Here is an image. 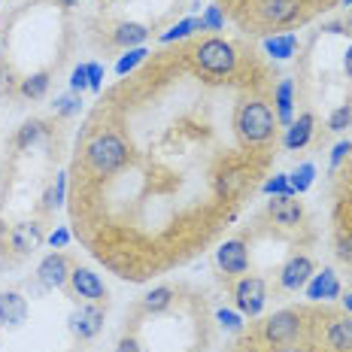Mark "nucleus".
<instances>
[{
    "label": "nucleus",
    "mask_w": 352,
    "mask_h": 352,
    "mask_svg": "<svg viewBox=\"0 0 352 352\" xmlns=\"http://www.w3.org/2000/svg\"><path fill=\"white\" fill-rule=\"evenodd\" d=\"M216 319H219V325L225 328V331H240L243 328V316L240 313H234V310H216Z\"/></svg>",
    "instance_id": "nucleus-30"
},
{
    "label": "nucleus",
    "mask_w": 352,
    "mask_h": 352,
    "mask_svg": "<svg viewBox=\"0 0 352 352\" xmlns=\"http://www.w3.org/2000/svg\"><path fill=\"white\" fill-rule=\"evenodd\" d=\"M304 331V313L298 310H280L261 325V340L267 346H283V343H298Z\"/></svg>",
    "instance_id": "nucleus-4"
},
{
    "label": "nucleus",
    "mask_w": 352,
    "mask_h": 352,
    "mask_svg": "<svg viewBox=\"0 0 352 352\" xmlns=\"http://www.w3.org/2000/svg\"><path fill=\"white\" fill-rule=\"evenodd\" d=\"M64 188H67V173H58L55 188L49 192V195H52V207H61V204H64Z\"/></svg>",
    "instance_id": "nucleus-36"
},
{
    "label": "nucleus",
    "mask_w": 352,
    "mask_h": 352,
    "mask_svg": "<svg viewBox=\"0 0 352 352\" xmlns=\"http://www.w3.org/2000/svg\"><path fill=\"white\" fill-rule=\"evenodd\" d=\"M12 246L19 249V252H34L36 246L43 243V231H40V225H16V228H12Z\"/></svg>",
    "instance_id": "nucleus-18"
},
{
    "label": "nucleus",
    "mask_w": 352,
    "mask_h": 352,
    "mask_svg": "<svg viewBox=\"0 0 352 352\" xmlns=\"http://www.w3.org/2000/svg\"><path fill=\"white\" fill-rule=\"evenodd\" d=\"M119 352H140V346H137L134 337H124V340L119 343Z\"/></svg>",
    "instance_id": "nucleus-39"
},
{
    "label": "nucleus",
    "mask_w": 352,
    "mask_h": 352,
    "mask_svg": "<svg viewBox=\"0 0 352 352\" xmlns=\"http://www.w3.org/2000/svg\"><path fill=\"white\" fill-rule=\"evenodd\" d=\"M85 88H88V67H85V64H79V67L70 73V91L73 94H82Z\"/></svg>",
    "instance_id": "nucleus-34"
},
{
    "label": "nucleus",
    "mask_w": 352,
    "mask_h": 352,
    "mask_svg": "<svg viewBox=\"0 0 352 352\" xmlns=\"http://www.w3.org/2000/svg\"><path fill=\"white\" fill-rule=\"evenodd\" d=\"M307 298L310 300H334L340 298V283L331 267H322V274H313V280L307 283Z\"/></svg>",
    "instance_id": "nucleus-13"
},
{
    "label": "nucleus",
    "mask_w": 352,
    "mask_h": 352,
    "mask_svg": "<svg viewBox=\"0 0 352 352\" xmlns=\"http://www.w3.org/2000/svg\"><path fill=\"white\" fill-rule=\"evenodd\" d=\"M343 70H346V76L352 79V46L346 49V55H343Z\"/></svg>",
    "instance_id": "nucleus-40"
},
{
    "label": "nucleus",
    "mask_w": 352,
    "mask_h": 352,
    "mask_svg": "<svg viewBox=\"0 0 352 352\" xmlns=\"http://www.w3.org/2000/svg\"><path fill=\"white\" fill-rule=\"evenodd\" d=\"M40 134H43V124H40V122H28L25 128L19 131L16 146H19V149H28V146H31V143L40 140Z\"/></svg>",
    "instance_id": "nucleus-27"
},
{
    "label": "nucleus",
    "mask_w": 352,
    "mask_h": 352,
    "mask_svg": "<svg viewBox=\"0 0 352 352\" xmlns=\"http://www.w3.org/2000/svg\"><path fill=\"white\" fill-rule=\"evenodd\" d=\"M85 67H88V88L98 94L100 88H104V64L91 61V64H85Z\"/></svg>",
    "instance_id": "nucleus-33"
},
{
    "label": "nucleus",
    "mask_w": 352,
    "mask_h": 352,
    "mask_svg": "<svg viewBox=\"0 0 352 352\" xmlns=\"http://www.w3.org/2000/svg\"><path fill=\"white\" fill-rule=\"evenodd\" d=\"M343 307H346V313H352V292H349L346 298H343Z\"/></svg>",
    "instance_id": "nucleus-41"
},
{
    "label": "nucleus",
    "mask_w": 352,
    "mask_h": 352,
    "mask_svg": "<svg viewBox=\"0 0 352 352\" xmlns=\"http://www.w3.org/2000/svg\"><path fill=\"white\" fill-rule=\"evenodd\" d=\"M313 346H322V352H352V316H328L325 325L316 328Z\"/></svg>",
    "instance_id": "nucleus-5"
},
{
    "label": "nucleus",
    "mask_w": 352,
    "mask_h": 352,
    "mask_svg": "<svg viewBox=\"0 0 352 352\" xmlns=\"http://www.w3.org/2000/svg\"><path fill=\"white\" fill-rule=\"evenodd\" d=\"M195 61L207 76H231L234 67H237V52H234L231 43L212 36V40H204L195 49Z\"/></svg>",
    "instance_id": "nucleus-3"
},
{
    "label": "nucleus",
    "mask_w": 352,
    "mask_h": 352,
    "mask_svg": "<svg viewBox=\"0 0 352 352\" xmlns=\"http://www.w3.org/2000/svg\"><path fill=\"white\" fill-rule=\"evenodd\" d=\"M70 331L73 337H79V340H91V337L100 334V328H104V310H100L98 304H91L88 300L85 307H79V310L70 313Z\"/></svg>",
    "instance_id": "nucleus-7"
},
{
    "label": "nucleus",
    "mask_w": 352,
    "mask_h": 352,
    "mask_svg": "<svg viewBox=\"0 0 352 352\" xmlns=\"http://www.w3.org/2000/svg\"><path fill=\"white\" fill-rule=\"evenodd\" d=\"M264 49H267V55L276 58V61H289V58L295 55V49H298V36L295 34L267 36V40H264Z\"/></svg>",
    "instance_id": "nucleus-19"
},
{
    "label": "nucleus",
    "mask_w": 352,
    "mask_h": 352,
    "mask_svg": "<svg viewBox=\"0 0 352 352\" xmlns=\"http://www.w3.org/2000/svg\"><path fill=\"white\" fill-rule=\"evenodd\" d=\"M113 3H116V0H113Z\"/></svg>",
    "instance_id": "nucleus-44"
},
{
    "label": "nucleus",
    "mask_w": 352,
    "mask_h": 352,
    "mask_svg": "<svg viewBox=\"0 0 352 352\" xmlns=\"http://www.w3.org/2000/svg\"><path fill=\"white\" fill-rule=\"evenodd\" d=\"M343 3H346V6H352V0H343Z\"/></svg>",
    "instance_id": "nucleus-43"
},
{
    "label": "nucleus",
    "mask_w": 352,
    "mask_h": 352,
    "mask_svg": "<svg viewBox=\"0 0 352 352\" xmlns=\"http://www.w3.org/2000/svg\"><path fill=\"white\" fill-rule=\"evenodd\" d=\"M146 55H149V49L146 46H137V49H128L122 58H119V64H116V73L119 76H128L134 67H140V64L146 61Z\"/></svg>",
    "instance_id": "nucleus-24"
},
{
    "label": "nucleus",
    "mask_w": 352,
    "mask_h": 352,
    "mask_svg": "<svg viewBox=\"0 0 352 352\" xmlns=\"http://www.w3.org/2000/svg\"><path fill=\"white\" fill-rule=\"evenodd\" d=\"M313 274H316L313 261L307 258V255H295V258H289V264L280 270V285L285 292H300V289H307Z\"/></svg>",
    "instance_id": "nucleus-9"
},
{
    "label": "nucleus",
    "mask_w": 352,
    "mask_h": 352,
    "mask_svg": "<svg viewBox=\"0 0 352 352\" xmlns=\"http://www.w3.org/2000/svg\"><path fill=\"white\" fill-rule=\"evenodd\" d=\"M201 21H204V31H222V28H225L222 6H207V12L201 16Z\"/></svg>",
    "instance_id": "nucleus-28"
},
{
    "label": "nucleus",
    "mask_w": 352,
    "mask_h": 352,
    "mask_svg": "<svg viewBox=\"0 0 352 352\" xmlns=\"http://www.w3.org/2000/svg\"><path fill=\"white\" fill-rule=\"evenodd\" d=\"M270 216H274L280 225H298L300 216H304V210H300L298 201L280 195V197H274V201H270Z\"/></svg>",
    "instance_id": "nucleus-17"
},
{
    "label": "nucleus",
    "mask_w": 352,
    "mask_h": 352,
    "mask_svg": "<svg viewBox=\"0 0 352 352\" xmlns=\"http://www.w3.org/2000/svg\"><path fill=\"white\" fill-rule=\"evenodd\" d=\"M146 36H149L146 25L128 21V25H119V31H116V43H119V46H128V49H137V46H143L146 43Z\"/></svg>",
    "instance_id": "nucleus-20"
},
{
    "label": "nucleus",
    "mask_w": 352,
    "mask_h": 352,
    "mask_svg": "<svg viewBox=\"0 0 352 352\" xmlns=\"http://www.w3.org/2000/svg\"><path fill=\"white\" fill-rule=\"evenodd\" d=\"M310 137H313V116L310 113H304L298 122H292L289 128H285V137H283V146L285 149H304L307 143H310Z\"/></svg>",
    "instance_id": "nucleus-16"
},
{
    "label": "nucleus",
    "mask_w": 352,
    "mask_h": 352,
    "mask_svg": "<svg viewBox=\"0 0 352 352\" xmlns=\"http://www.w3.org/2000/svg\"><path fill=\"white\" fill-rule=\"evenodd\" d=\"M267 352H310L300 343H283V346H267Z\"/></svg>",
    "instance_id": "nucleus-38"
},
{
    "label": "nucleus",
    "mask_w": 352,
    "mask_h": 352,
    "mask_svg": "<svg viewBox=\"0 0 352 352\" xmlns=\"http://www.w3.org/2000/svg\"><path fill=\"white\" fill-rule=\"evenodd\" d=\"M70 285H73V292H76V298H85V300H91V304L107 298V289H104V283H100V276L91 274L88 267H73Z\"/></svg>",
    "instance_id": "nucleus-10"
},
{
    "label": "nucleus",
    "mask_w": 352,
    "mask_h": 352,
    "mask_svg": "<svg viewBox=\"0 0 352 352\" xmlns=\"http://www.w3.org/2000/svg\"><path fill=\"white\" fill-rule=\"evenodd\" d=\"M219 267L225 270V274H231V276H237V274H246V267H249V249L243 240H228V243H222L219 246Z\"/></svg>",
    "instance_id": "nucleus-11"
},
{
    "label": "nucleus",
    "mask_w": 352,
    "mask_h": 352,
    "mask_svg": "<svg viewBox=\"0 0 352 352\" xmlns=\"http://www.w3.org/2000/svg\"><path fill=\"white\" fill-rule=\"evenodd\" d=\"M258 12L267 25H292L300 12V0H261Z\"/></svg>",
    "instance_id": "nucleus-12"
},
{
    "label": "nucleus",
    "mask_w": 352,
    "mask_h": 352,
    "mask_svg": "<svg viewBox=\"0 0 352 352\" xmlns=\"http://www.w3.org/2000/svg\"><path fill=\"white\" fill-rule=\"evenodd\" d=\"M234 298H237V310L243 316L255 319V316H261L264 304H267V285H264L261 276H243V280L234 285Z\"/></svg>",
    "instance_id": "nucleus-6"
},
{
    "label": "nucleus",
    "mask_w": 352,
    "mask_h": 352,
    "mask_svg": "<svg viewBox=\"0 0 352 352\" xmlns=\"http://www.w3.org/2000/svg\"><path fill=\"white\" fill-rule=\"evenodd\" d=\"M58 3H61V6H76L79 0H58Z\"/></svg>",
    "instance_id": "nucleus-42"
},
{
    "label": "nucleus",
    "mask_w": 352,
    "mask_h": 352,
    "mask_svg": "<svg viewBox=\"0 0 352 352\" xmlns=\"http://www.w3.org/2000/svg\"><path fill=\"white\" fill-rule=\"evenodd\" d=\"M195 31H204V21L201 16H192V19H182L179 25H173L170 31H164L158 36L161 43H173V40H186V36H192Z\"/></svg>",
    "instance_id": "nucleus-22"
},
{
    "label": "nucleus",
    "mask_w": 352,
    "mask_h": 352,
    "mask_svg": "<svg viewBox=\"0 0 352 352\" xmlns=\"http://www.w3.org/2000/svg\"><path fill=\"white\" fill-rule=\"evenodd\" d=\"M28 319V298L19 292H0V322L3 325H21Z\"/></svg>",
    "instance_id": "nucleus-14"
},
{
    "label": "nucleus",
    "mask_w": 352,
    "mask_h": 352,
    "mask_svg": "<svg viewBox=\"0 0 352 352\" xmlns=\"http://www.w3.org/2000/svg\"><path fill=\"white\" fill-rule=\"evenodd\" d=\"M128 164V143L116 131H104L85 146V167L98 176H109Z\"/></svg>",
    "instance_id": "nucleus-2"
},
{
    "label": "nucleus",
    "mask_w": 352,
    "mask_h": 352,
    "mask_svg": "<svg viewBox=\"0 0 352 352\" xmlns=\"http://www.w3.org/2000/svg\"><path fill=\"white\" fill-rule=\"evenodd\" d=\"M234 131L243 146H264L276 131V116L264 100H243L234 113Z\"/></svg>",
    "instance_id": "nucleus-1"
},
{
    "label": "nucleus",
    "mask_w": 352,
    "mask_h": 352,
    "mask_svg": "<svg viewBox=\"0 0 352 352\" xmlns=\"http://www.w3.org/2000/svg\"><path fill=\"white\" fill-rule=\"evenodd\" d=\"M313 179H316V167H313L310 161H307V164H298L295 170L289 173V186H292V192H295V195L310 192Z\"/></svg>",
    "instance_id": "nucleus-21"
},
{
    "label": "nucleus",
    "mask_w": 352,
    "mask_h": 352,
    "mask_svg": "<svg viewBox=\"0 0 352 352\" xmlns=\"http://www.w3.org/2000/svg\"><path fill=\"white\" fill-rule=\"evenodd\" d=\"M337 258L352 264V228H343L337 234Z\"/></svg>",
    "instance_id": "nucleus-31"
},
{
    "label": "nucleus",
    "mask_w": 352,
    "mask_h": 352,
    "mask_svg": "<svg viewBox=\"0 0 352 352\" xmlns=\"http://www.w3.org/2000/svg\"><path fill=\"white\" fill-rule=\"evenodd\" d=\"M352 152V143L349 140H343V143H337L334 149H331V170H337V167L343 164V158H346Z\"/></svg>",
    "instance_id": "nucleus-35"
},
{
    "label": "nucleus",
    "mask_w": 352,
    "mask_h": 352,
    "mask_svg": "<svg viewBox=\"0 0 352 352\" xmlns=\"http://www.w3.org/2000/svg\"><path fill=\"white\" fill-rule=\"evenodd\" d=\"M264 195H270V197H295V192H292V186H289V173H274L267 182H264Z\"/></svg>",
    "instance_id": "nucleus-26"
},
{
    "label": "nucleus",
    "mask_w": 352,
    "mask_h": 352,
    "mask_svg": "<svg viewBox=\"0 0 352 352\" xmlns=\"http://www.w3.org/2000/svg\"><path fill=\"white\" fill-rule=\"evenodd\" d=\"M349 122H352V107H337L334 113H331V119H328V128L331 131H346L349 128Z\"/></svg>",
    "instance_id": "nucleus-32"
},
{
    "label": "nucleus",
    "mask_w": 352,
    "mask_h": 352,
    "mask_svg": "<svg viewBox=\"0 0 352 352\" xmlns=\"http://www.w3.org/2000/svg\"><path fill=\"white\" fill-rule=\"evenodd\" d=\"M170 300H173V289H167V285H158V289H152L149 295L143 298V307L149 313H161V310H167V307H170Z\"/></svg>",
    "instance_id": "nucleus-23"
},
{
    "label": "nucleus",
    "mask_w": 352,
    "mask_h": 352,
    "mask_svg": "<svg viewBox=\"0 0 352 352\" xmlns=\"http://www.w3.org/2000/svg\"><path fill=\"white\" fill-rule=\"evenodd\" d=\"M49 243H52V249H64V246L70 243V231H67V228H58V231H52Z\"/></svg>",
    "instance_id": "nucleus-37"
},
{
    "label": "nucleus",
    "mask_w": 352,
    "mask_h": 352,
    "mask_svg": "<svg viewBox=\"0 0 352 352\" xmlns=\"http://www.w3.org/2000/svg\"><path fill=\"white\" fill-rule=\"evenodd\" d=\"M36 283H40V289H64L70 283V261L61 252L46 255L36 270Z\"/></svg>",
    "instance_id": "nucleus-8"
},
{
    "label": "nucleus",
    "mask_w": 352,
    "mask_h": 352,
    "mask_svg": "<svg viewBox=\"0 0 352 352\" xmlns=\"http://www.w3.org/2000/svg\"><path fill=\"white\" fill-rule=\"evenodd\" d=\"M274 104H276V122L289 128L292 122V113H295V82L292 79H283L280 85L274 88Z\"/></svg>",
    "instance_id": "nucleus-15"
},
{
    "label": "nucleus",
    "mask_w": 352,
    "mask_h": 352,
    "mask_svg": "<svg viewBox=\"0 0 352 352\" xmlns=\"http://www.w3.org/2000/svg\"><path fill=\"white\" fill-rule=\"evenodd\" d=\"M82 109V100H79V94H64V98L55 100V113L58 116H73Z\"/></svg>",
    "instance_id": "nucleus-29"
},
{
    "label": "nucleus",
    "mask_w": 352,
    "mask_h": 352,
    "mask_svg": "<svg viewBox=\"0 0 352 352\" xmlns=\"http://www.w3.org/2000/svg\"><path fill=\"white\" fill-rule=\"evenodd\" d=\"M46 88H49V73H34L31 79H25V82H21V94H25V98H31V100H36V98H43V94H46Z\"/></svg>",
    "instance_id": "nucleus-25"
}]
</instances>
